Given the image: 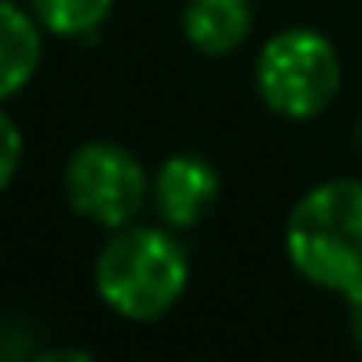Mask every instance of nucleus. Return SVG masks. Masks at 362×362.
I'll use <instances>...</instances> for the list:
<instances>
[{"label": "nucleus", "instance_id": "12", "mask_svg": "<svg viewBox=\"0 0 362 362\" xmlns=\"http://www.w3.org/2000/svg\"><path fill=\"white\" fill-rule=\"evenodd\" d=\"M358 144H362V125H358Z\"/></svg>", "mask_w": 362, "mask_h": 362}, {"label": "nucleus", "instance_id": "2", "mask_svg": "<svg viewBox=\"0 0 362 362\" xmlns=\"http://www.w3.org/2000/svg\"><path fill=\"white\" fill-rule=\"evenodd\" d=\"M284 253L308 284L335 296L362 288V180L335 175L296 199L284 222Z\"/></svg>", "mask_w": 362, "mask_h": 362}, {"label": "nucleus", "instance_id": "5", "mask_svg": "<svg viewBox=\"0 0 362 362\" xmlns=\"http://www.w3.org/2000/svg\"><path fill=\"white\" fill-rule=\"evenodd\" d=\"M222 195V175L199 152H175L152 172V211L175 234L195 230L211 218Z\"/></svg>", "mask_w": 362, "mask_h": 362}, {"label": "nucleus", "instance_id": "9", "mask_svg": "<svg viewBox=\"0 0 362 362\" xmlns=\"http://www.w3.org/2000/svg\"><path fill=\"white\" fill-rule=\"evenodd\" d=\"M20 164H24V133H20V125L8 117V110L0 105V195L12 187Z\"/></svg>", "mask_w": 362, "mask_h": 362}, {"label": "nucleus", "instance_id": "4", "mask_svg": "<svg viewBox=\"0 0 362 362\" xmlns=\"http://www.w3.org/2000/svg\"><path fill=\"white\" fill-rule=\"evenodd\" d=\"M66 203L78 218L102 230H121L152 203V175L141 156L117 141H86L63 168Z\"/></svg>", "mask_w": 362, "mask_h": 362}, {"label": "nucleus", "instance_id": "7", "mask_svg": "<svg viewBox=\"0 0 362 362\" xmlns=\"http://www.w3.org/2000/svg\"><path fill=\"white\" fill-rule=\"evenodd\" d=\"M183 40L203 55H230L253 32V0H187L180 12Z\"/></svg>", "mask_w": 362, "mask_h": 362}, {"label": "nucleus", "instance_id": "1", "mask_svg": "<svg viewBox=\"0 0 362 362\" xmlns=\"http://www.w3.org/2000/svg\"><path fill=\"white\" fill-rule=\"evenodd\" d=\"M191 281V257L172 226L129 222L110 230L94 261V288L110 312L133 323L164 320L183 300Z\"/></svg>", "mask_w": 362, "mask_h": 362}, {"label": "nucleus", "instance_id": "11", "mask_svg": "<svg viewBox=\"0 0 362 362\" xmlns=\"http://www.w3.org/2000/svg\"><path fill=\"white\" fill-rule=\"evenodd\" d=\"M346 327H351V339L362 354V288L346 296Z\"/></svg>", "mask_w": 362, "mask_h": 362}, {"label": "nucleus", "instance_id": "6", "mask_svg": "<svg viewBox=\"0 0 362 362\" xmlns=\"http://www.w3.org/2000/svg\"><path fill=\"white\" fill-rule=\"evenodd\" d=\"M43 28L32 8L16 0H0V102L16 98L40 74L43 63Z\"/></svg>", "mask_w": 362, "mask_h": 362}, {"label": "nucleus", "instance_id": "3", "mask_svg": "<svg viewBox=\"0 0 362 362\" xmlns=\"http://www.w3.org/2000/svg\"><path fill=\"white\" fill-rule=\"evenodd\" d=\"M257 94L276 117L312 121L343 90V59L315 28H284L257 51Z\"/></svg>", "mask_w": 362, "mask_h": 362}, {"label": "nucleus", "instance_id": "8", "mask_svg": "<svg viewBox=\"0 0 362 362\" xmlns=\"http://www.w3.org/2000/svg\"><path fill=\"white\" fill-rule=\"evenodd\" d=\"M117 0H28L40 28L59 40H94Z\"/></svg>", "mask_w": 362, "mask_h": 362}, {"label": "nucleus", "instance_id": "10", "mask_svg": "<svg viewBox=\"0 0 362 362\" xmlns=\"http://www.w3.org/2000/svg\"><path fill=\"white\" fill-rule=\"evenodd\" d=\"M28 362H98V358L82 346H55V351H35Z\"/></svg>", "mask_w": 362, "mask_h": 362}]
</instances>
